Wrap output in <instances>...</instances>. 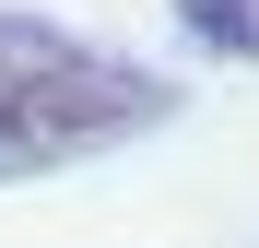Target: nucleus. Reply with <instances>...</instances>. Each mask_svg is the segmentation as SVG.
Instances as JSON below:
<instances>
[{"mask_svg":"<svg viewBox=\"0 0 259 248\" xmlns=\"http://www.w3.org/2000/svg\"><path fill=\"white\" fill-rule=\"evenodd\" d=\"M106 118H142V83L95 71L82 48H59V36H0V142L59 154L82 130H106Z\"/></svg>","mask_w":259,"mask_h":248,"instance_id":"nucleus-1","label":"nucleus"}]
</instances>
